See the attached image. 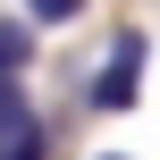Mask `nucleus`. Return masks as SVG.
<instances>
[{
	"label": "nucleus",
	"instance_id": "f257e3e1",
	"mask_svg": "<svg viewBox=\"0 0 160 160\" xmlns=\"http://www.w3.org/2000/svg\"><path fill=\"white\" fill-rule=\"evenodd\" d=\"M143 59H152V34L143 25H118L110 34V59L84 76V110H135V93H143Z\"/></svg>",
	"mask_w": 160,
	"mask_h": 160
},
{
	"label": "nucleus",
	"instance_id": "f03ea898",
	"mask_svg": "<svg viewBox=\"0 0 160 160\" xmlns=\"http://www.w3.org/2000/svg\"><path fill=\"white\" fill-rule=\"evenodd\" d=\"M34 68V17H0V76Z\"/></svg>",
	"mask_w": 160,
	"mask_h": 160
},
{
	"label": "nucleus",
	"instance_id": "7ed1b4c3",
	"mask_svg": "<svg viewBox=\"0 0 160 160\" xmlns=\"http://www.w3.org/2000/svg\"><path fill=\"white\" fill-rule=\"evenodd\" d=\"M0 160H51V127H42V118H25L17 135H0Z\"/></svg>",
	"mask_w": 160,
	"mask_h": 160
},
{
	"label": "nucleus",
	"instance_id": "20e7f679",
	"mask_svg": "<svg viewBox=\"0 0 160 160\" xmlns=\"http://www.w3.org/2000/svg\"><path fill=\"white\" fill-rule=\"evenodd\" d=\"M34 110H25V76H0V135H17Z\"/></svg>",
	"mask_w": 160,
	"mask_h": 160
},
{
	"label": "nucleus",
	"instance_id": "39448f33",
	"mask_svg": "<svg viewBox=\"0 0 160 160\" xmlns=\"http://www.w3.org/2000/svg\"><path fill=\"white\" fill-rule=\"evenodd\" d=\"M25 17L34 25H68V17H84V0H25Z\"/></svg>",
	"mask_w": 160,
	"mask_h": 160
},
{
	"label": "nucleus",
	"instance_id": "423d86ee",
	"mask_svg": "<svg viewBox=\"0 0 160 160\" xmlns=\"http://www.w3.org/2000/svg\"><path fill=\"white\" fill-rule=\"evenodd\" d=\"M101 160H118V152H101Z\"/></svg>",
	"mask_w": 160,
	"mask_h": 160
}]
</instances>
